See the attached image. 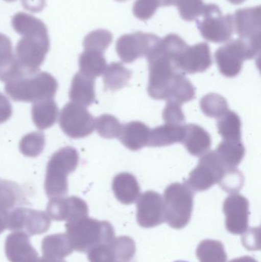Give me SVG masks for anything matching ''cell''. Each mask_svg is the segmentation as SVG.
Returning <instances> with one entry per match:
<instances>
[{
	"label": "cell",
	"instance_id": "cell-44",
	"mask_svg": "<svg viewBox=\"0 0 261 262\" xmlns=\"http://www.w3.org/2000/svg\"><path fill=\"white\" fill-rule=\"evenodd\" d=\"M5 1L9 2V3H11V2L15 1V0H5Z\"/></svg>",
	"mask_w": 261,
	"mask_h": 262
},
{
	"label": "cell",
	"instance_id": "cell-39",
	"mask_svg": "<svg viewBox=\"0 0 261 262\" xmlns=\"http://www.w3.org/2000/svg\"><path fill=\"white\" fill-rule=\"evenodd\" d=\"M25 9L32 12H39L45 6V0H22Z\"/></svg>",
	"mask_w": 261,
	"mask_h": 262
},
{
	"label": "cell",
	"instance_id": "cell-24",
	"mask_svg": "<svg viewBox=\"0 0 261 262\" xmlns=\"http://www.w3.org/2000/svg\"><path fill=\"white\" fill-rule=\"evenodd\" d=\"M215 152L227 169H236L245 157V148L242 141L223 140Z\"/></svg>",
	"mask_w": 261,
	"mask_h": 262
},
{
	"label": "cell",
	"instance_id": "cell-10",
	"mask_svg": "<svg viewBox=\"0 0 261 262\" xmlns=\"http://www.w3.org/2000/svg\"><path fill=\"white\" fill-rule=\"evenodd\" d=\"M102 226V223L86 217L66 223V234L74 250L81 252L90 250L99 238Z\"/></svg>",
	"mask_w": 261,
	"mask_h": 262
},
{
	"label": "cell",
	"instance_id": "cell-23",
	"mask_svg": "<svg viewBox=\"0 0 261 262\" xmlns=\"http://www.w3.org/2000/svg\"><path fill=\"white\" fill-rule=\"evenodd\" d=\"M43 256L63 259L73 252L70 239L67 234L48 235L41 242Z\"/></svg>",
	"mask_w": 261,
	"mask_h": 262
},
{
	"label": "cell",
	"instance_id": "cell-17",
	"mask_svg": "<svg viewBox=\"0 0 261 262\" xmlns=\"http://www.w3.org/2000/svg\"><path fill=\"white\" fill-rule=\"evenodd\" d=\"M182 143L191 155L202 157L211 147V136L200 126L188 124L185 125V136Z\"/></svg>",
	"mask_w": 261,
	"mask_h": 262
},
{
	"label": "cell",
	"instance_id": "cell-22",
	"mask_svg": "<svg viewBox=\"0 0 261 262\" xmlns=\"http://www.w3.org/2000/svg\"><path fill=\"white\" fill-rule=\"evenodd\" d=\"M26 203L24 192L17 183L0 180V212H11Z\"/></svg>",
	"mask_w": 261,
	"mask_h": 262
},
{
	"label": "cell",
	"instance_id": "cell-31",
	"mask_svg": "<svg viewBox=\"0 0 261 262\" xmlns=\"http://www.w3.org/2000/svg\"><path fill=\"white\" fill-rule=\"evenodd\" d=\"M45 137L41 131H35L26 134L20 140V152L28 157H36L44 150Z\"/></svg>",
	"mask_w": 261,
	"mask_h": 262
},
{
	"label": "cell",
	"instance_id": "cell-7",
	"mask_svg": "<svg viewBox=\"0 0 261 262\" xmlns=\"http://www.w3.org/2000/svg\"><path fill=\"white\" fill-rule=\"evenodd\" d=\"M59 125L70 138H84L94 130L95 118L86 107L70 102L61 111Z\"/></svg>",
	"mask_w": 261,
	"mask_h": 262
},
{
	"label": "cell",
	"instance_id": "cell-16",
	"mask_svg": "<svg viewBox=\"0 0 261 262\" xmlns=\"http://www.w3.org/2000/svg\"><path fill=\"white\" fill-rule=\"evenodd\" d=\"M94 85V78L78 72L72 79L69 98L75 104L88 107L96 101Z\"/></svg>",
	"mask_w": 261,
	"mask_h": 262
},
{
	"label": "cell",
	"instance_id": "cell-37",
	"mask_svg": "<svg viewBox=\"0 0 261 262\" xmlns=\"http://www.w3.org/2000/svg\"><path fill=\"white\" fill-rule=\"evenodd\" d=\"M162 117L165 124L182 125L185 121V116L181 106L173 102H167Z\"/></svg>",
	"mask_w": 261,
	"mask_h": 262
},
{
	"label": "cell",
	"instance_id": "cell-2",
	"mask_svg": "<svg viewBox=\"0 0 261 262\" xmlns=\"http://www.w3.org/2000/svg\"><path fill=\"white\" fill-rule=\"evenodd\" d=\"M57 80L45 72L24 74L6 83L5 92L13 101L35 103L54 98L58 90Z\"/></svg>",
	"mask_w": 261,
	"mask_h": 262
},
{
	"label": "cell",
	"instance_id": "cell-15",
	"mask_svg": "<svg viewBox=\"0 0 261 262\" xmlns=\"http://www.w3.org/2000/svg\"><path fill=\"white\" fill-rule=\"evenodd\" d=\"M193 192L186 184L173 183L165 191V200L172 216L180 218L189 215L193 207Z\"/></svg>",
	"mask_w": 261,
	"mask_h": 262
},
{
	"label": "cell",
	"instance_id": "cell-29",
	"mask_svg": "<svg viewBox=\"0 0 261 262\" xmlns=\"http://www.w3.org/2000/svg\"><path fill=\"white\" fill-rule=\"evenodd\" d=\"M159 6H175L179 9L181 17L185 21H192L197 19L205 4L202 0H159Z\"/></svg>",
	"mask_w": 261,
	"mask_h": 262
},
{
	"label": "cell",
	"instance_id": "cell-4",
	"mask_svg": "<svg viewBox=\"0 0 261 262\" xmlns=\"http://www.w3.org/2000/svg\"><path fill=\"white\" fill-rule=\"evenodd\" d=\"M198 21L202 37L214 43L227 42L234 32V17L228 14L223 15L220 8L215 4L205 5Z\"/></svg>",
	"mask_w": 261,
	"mask_h": 262
},
{
	"label": "cell",
	"instance_id": "cell-11",
	"mask_svg": "<svg viewBox=\"0 0 261 262\" xmlns=\"http://www.w3.org/2000/svg\"><path fill=\"white\" fill-rule=\"evenodd\" d=\"M46 211L51 220L68 223L87 216L88 208L87 203L79 197H61L51 199Z\"/></svg>",
	"mask_w": 261,
	"mask_h": 262
},
{
	"label": "cell",
	"instance_id": "cell-19",
	"mask_svg": "<svg viewBox=\"0 0 261 262\" xmlns=\"http://www.w3.org/2000/svg\"><path fill=\"white\" fill-rule=\"evenodd\" d=\"M185 133V125L165 124L150 130L147 146L151 147L170 146L182 143Z\"/></svg>",
	"mask_w": 261,
	"mask_h": 262
},
{
	"label": "cell",
	"instance_id": "cell-32",
	"mask_svg": "<svg viewBox=\"0 0 261 262\" xmlns=\"http://www.w3.org/2000/svg\"><path fill=\"white\" fill-rule=\"evenodd\" d=\"M162 208V197L153 191L145 192L138 203V212L141 218H156L160 214Z\"/></svg>",
	"mask_w": 261,
	"mask_h": 262
},
{
	"label": "cell",
	"instance_id": "cell-30",
	"mask_svg": "<svg viewBox=\"0 0 261 262\" xmlns=\"http://www.w3.org/2000/svg\"><path fill=\"white\" fill-rule=\"evenodd\" d=\"M202 112L208 118H220L228 111V102L224 97L218 94L205 95L200 101Z\"/></svg>",
	"mask_w": 261,
	"mask_h": 262
},
{
	"label": "cell",
	"instance_id": "cell-36",
	"mask_svg": "<svg viewBox=\"0 0 261 262\" xmlns=\"http://www.w3.org/2000/svg\"><path fill=\"white\" fill-rule=\"evenodd\" d=\"M159 7V0H136L133 12L136 18L145 21L152 18Z\"/></svg>",
	"mask_w": 261,
	"mask_h": 262
},
{
	"label": "cell",
	"instance_id": "cell-25",
	"mask_svg": "<svg viewBox=\"0 0 261 262\" xmlns=\"http://www.w3.org/2000/svg\"><path fill=\"white\" fill-rule=\"evenodd\" d=\"M80 72L86 76L96 78L104 74L107 61L104 53L97 51L84 50L79 57Z\"/></svg>",
	"mask_w": 261,
	"mask_h": 262
},
{
	"label": "cell",
	"instance_id": "cell-3",
	"mask_svg": "<svg viewBox=\"0 0 261 262\" xmlns=\"http://www.w3.org/2000/svg\"><path fill=\"white\" fill-rule=\"evenodd\" d=\"M79 163V154L72 146H65L55 152L46 168L44 190L49 199L61 198L68 192L67 176L75 172Z\"/></svg>",
	"mask_w": 261,
	"mask_h": 262
},
{
	"label": "cell",
	"instance_id": "cell-8",
	"mask_svg": "<svg viewBox=\"0 0 261 262\" xmlns=\"http://www.w3.org/2000/svg\"><path fill=\"white\" fill-rule=\"evenodd\" d=\"M51 219L45 212L29 208L18 207L8 214V228L29 236L41 235L49 230Z\"/></svg>",
	"mask_w": 261,
	"mask_h": 262
},
{
	"label": "cell",
	"instance_id": "cell-9",
	"mask_svg": "<svg viewBox=\"0 0 261 262\" xmlns=\"http://www.w3.org/2000/svg\"><path fill=\"white\" fill-rule=\"evenodd\" d=\"M159 40L157 35L141 32L124 35L116 41V52L123 62L132 63L148 56Z\"/></svg>",
	"mask_w": 261,
	"mask_h": 262
},
{
	"label": "cell",
	"instance_id": "cell-6",
	"mask_svg": "<svg viewBox=\"0 0 261 262\" xmlns=\"http://www.w3.org/2000/svg\"><path fill=\"white\" fill-rule=\"evenodd\" d=\"M257 55L246 42L239 38L219 48L216 52V60L221 73L233 78L240 73L244 61L252 59Z\"/></svg>",
	"mask_w": 261,
	"mask_h": 262
},
{
	"label": "cell",
	"instance_id": "cell-26",
	"mask_svg": "<svg viewBox=\"0 0 261 262\" xmlns=\"http://www.w3.org/2000/svg\"><path fill=\"white\" fill-rule=\"evenodd\" d=\"M131 77L132 72L121 63H110L104 72V86L108 90L116 92L127 86Z\"/></svg>",
	"mask_w": 261,
	"mask_h": 262
},
{
	"label": "cell",
	"instance_id": "cell-27",
	"mask_svg": "<svg viewBox=\"0 0 261 262\" xmlns=\"http://www.w3.org/2000/svg\"><path fill=\"white\" fill-rule=\"evenodd\" d=\"M219 119L218 132L224 140L242 141V121L237 114L228 111Z\"/></svg>",
	"mask_w": 261,
	"mask_h": 262
},
{
	"label": "cell",
	"instance_id": "cell-13",
	"mask_svg": "<svg viewBox=\"0 0 261 262\" xmlns=\"http://www.w3.org/2000/svg\"><path fill=\"white\" fill-rule=\"evenodd\" d=\"M234 27L241 39L254 44H260V6L236 11Z\"/></svg>",
	"mask_w": 261,
	"mask_h": 262
},
{
	"label": "cell",
	"instance_id": "cell-14",
	"mask_svg": "<svg viewBox=\"0 0 261 262\" xmlns=\"http://www.w3.org/2000/svg\"><path fill=\"white\" fill-rule=\"evenodd\" d=\"M5 252L10 262H36L38 258L29 235L23 232H13L6 237Z\"/></svg>",
	"mask_w": 261,
	"mask_h": 262
},
{
	"label": "cell",
	"instance_id": "cell-5",
	"mask_svg": "<svg viewBox=\"0 0 261 262\" xmlns=\"http://www.w3.org/2000/svg\"><path fill=\"white\" fill-rule=\"evenodd\" d=\"M228 170L216 152L211 151L202 156L185 184L196 191L207 190L216 183H220Z\"/></svg>",
	"mask_w": 261,
	"mask_h": 262
},
{
	"label": "cell",
	"instance_id": "cell-21",
	"mask_svg": "<svg viewBox=\"0 0 261 262\" xmlns=\"http://www.w3.org/2000/svg\"><path fill=\"white\" fill-rule=\"evenodd\" d=\"M112 188L116 198L125 204L133 203L140 193V188L136 177L128 172L116 175L113 178Z\"/></svg>",
	"mask_w": 261,
	"mask_h": 262
},
{
	"label": "cell",
	"instance_id": "cell-45",
	"mask_svg": "<svg viewBox=\"0 0 261 262\" xmlns=\"http://www.w3.org/2000/svg\"><path fill=\"white\" fill-rule=\"evenodd\" d=\"M116 1H118V2H125V1H127V0H116Z\"/></svg>",
	"mask_w": 261,
	"mask_h": 262
},
{
	"label": "cell",
	"instance_id": "cell-33",
	"mask_svg": "<svg viewBox=\"0 0 261 262\" xmlns=\"http://www.w3.org/2000/svg\"><path fill=\"white\" fill-rule=\"evenodd\" d=\"M113 41L111 32L105 29H98L90 32L84 38V50L97 51L104 53Z\"/></svg>",
	"mask_w": 261,
	"mask_h": 262
},
{
	"label": "cell",
	"instance_id": "cell-18",
	"mask_svg": "<svg viewBox=\"0 0 261 262\" xmlns=\"http://www.w3.org/2000/svg\"><path fill=\"white\" fill-rule=\"evenodd\" d=\"M150 129L140 121H133L123 126L119 140L130 150H139L147 146Z\"/></svg>",
	"mask_w": 261,
	"mask_h": 262
},
{
	"label": "cell",
	"instance_id": "cell-1",
	"mask_svg": "<svg viewBox=\"0 0 261 262\" xmlns=\"http://www.w3.org/2000/svg\"><path fill=\"white\" fill-rule=\"evenodd\" d=\"M12 26L22 36L17 43V60L27 73L38 72L50 49L45 24L33 15L18 12L12 18Z\"/></svg>",
	"mask_w": 261,
	"mask_h": 262
},
{
	"label": "cell",
	"instance_id": "cell-28",
	"mask_svg": "<svg viewBox=\"0 0 261 262\" xmlns=\"http://www.w3.org/2000/svg\"><path fill=\"white\" fill-rule=\"evenodd\" d=\"M195 97L196 89L194 86L184 74H179L175 80L167 101L181 106L194 99Z\"/></svg>",
	"mask_w": 261,
	"mask_h": 262
},
{
	"label": "cell",
	"instance_id": "cell-12",
	"mask_svg": "<svg viewBox=\"0 0 261 262\" xmlns=\"http://www.w3.org/2000/svg\"><path fill=\"white\" fill-rule=\"evenodd\" d=\"M211 64V52L207 43L187 46L176 61L177 69L184 75L205 72Z\"/></svg>",
	"mask_w": 261,
	"mask_h": 262
},
{
	"label": "cell",
	"instance_id": "cell-20",
	"mask_svg": "<svg viewBox=\"0 0 261 262\" xmlns=\"http://www.w3.org/2000/svg\"><path fill=\"white\" fill-rule=\"evenodd\" d=\"M58 116V104L54 98H46L33 103L32 121L39 130H46L52 127L56 123Z\"/></svg>",
	"mask_w": 261,
	"mask_h": 262
},
{
	"label": "cell",
	"instance_id": "cell-43",
	"mask_svg": "<svg viewBox=\"0 0 261 262\" xmlns=\"http://www.w3.org/2000/svg\"><path fill=\"white\" fill-rule=\"evenodd\" d=\"M228 1H229L230 3H232V4L239 5L243 3L245 0H228Z\"/></svg>",
	"mask_w": 261,
	"mask_h": 262
},
{
	"label": "cell",
	"instance_id": "cell-40",
	"mask_svg": "<svg viewBox=\"0 0 261 262\" xmlns=\"http://www.w3.org/2000/svg\"><path fill=\"white\" fill-rule=\"evenodd\" d=\"M12 53V46L9 37L0 34V58Z\"/></svg>",
	"mask_w": 261,
	"mask_h": 262
},
{
	"label": "cell",
	"instance_id": "cell-46",
	"mask_svg": "<svg viewBox=\"0 0 261 262\" xmlns=\"http://www.w3.org/2000/svg\"><path fill=\"white\" fill-rule=\"evenodd\" d=\"M174 262H188V261H174Z\"/></svg>",
	"mask_w": 261,
	"mask_h": 262
},
{
	"label": "cell",
	"instance_id": "cell-35",
	"mask_svg": "<svg viewBox=\"0 0 261 262\" xmlns=\"http://www.w3.org/2000/svg\"><path fill=\"white\" fill-rule=\"evenodd\" d=\"M95 128L101 137L113 139L119 137L122 126L114 116L103 115L95 120Z\"/></svg>",
	"mask_w": 261,
	"mask_h": 262
},
{
	"label": "cell",
	"instance_id": "cell-38",
	"mask_svg": "<svg viewBox=\"0 0 261 262\" xmlns=\"http://www.w3.org/2000/svg\"><path fill=\"white\" fill-rule=\"evenodd\" d=\"M12 115V107L10 101L3 94L0 93V124L10 119Z\"/></svg>",
	"mask_w": 261,
	"mask_h": 262
},
{
	"label": "cell",
	"instance_id": "cell-34",
	"mask_svg": "<svg viewBox=\"0 0 261 262\" xmlns=\"http://www.w3.org/2000/svg\"><path fill=\"white\" fill-rule=\"evenodd\" d=\"M28 74L21 67L14 54L0 58V81L8 83L18 77Z\"/></svg>",
	"mask_w": 261,
	"mask_h": 262
},
{
	"label": "cell",
	"instance_id": "cell-42",
	"mask_svg": "<svg viewBox=\"0 0 261 262\" xmlns=\"http://www.w3.org/2000/svg\"><path fill=\"white\" fill-rule=\"evenodd\" d=\"M36 262H66L63 259H58V258H48V257L43 256L42 258H38Z\"/></svg>",
	"mask_w": 261,
	"mask_h": 262
},
{
	"label": "cell",
	"instance_id": "cell-41",
	"mask_svg": "<svg viewBox=\"0 0 261 262\" xmlns=\"http://www.w3.org/2000/svg\"><path fill=\"white\" fill-rule=\"evenodd\" d=\"M8 214L9 212H0V234L8 228Z\"/></svg>",
	"mask_w": 261,
	"mask_h": 262
}]
</instances>
